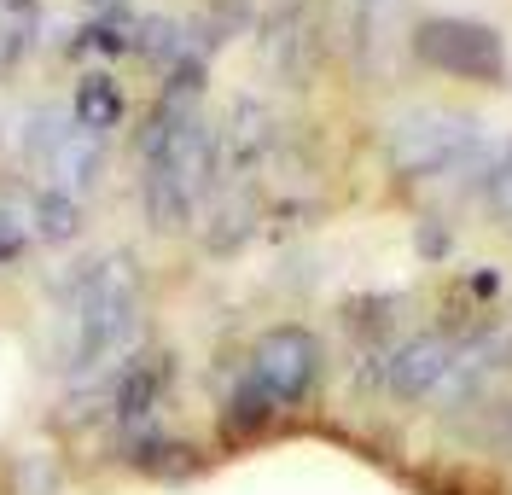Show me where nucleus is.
Returning <instances> with one entry per match:
<instances>
[{
  "instance_id": "nucleus-5",
  "label": "nucleus",
  "mask_w": 512,
  "mask_h": 495,
  "mask_svg": "<svg viewBox=\"0 0 512 495\" xmlns=\"http://www.w3.org/2000/svg\"><path fill=\"white\" fill-rule=\"evenodd\" d=\"M251 379L268 391L274 408H291L320 379V338L309 327H268L251 350Z\"/></svg>"
},
{
  "instance_id": "nucleus-4",
  "label": "nucleus",
  "mask_w": 512,
  "mask_h": 495,
  "mask_svg": "<svg viewBox=\"0 0 512 495\" xmlns=\"http://www.w3.org/2000/svg\"><path fill=\"white\" fill-rule=\"evenodd\" d=\"M414 53L443 76L460 82H501L507 76V41L478 18H425L414 30Z\"/></svg>"
},
{
  "instance_id": "nucleus-11",
  "label": "nucleus",
  "mask_w": 512,
  "mask_h": 495,
  "mask_svg": "<svg viewBox=\"0 0 512 495\" xmlns=\"http://www.w3.org/2000/svg\"><path fill=\"white\" fill-rule=\"evenodd\" d=\"M35 24H41V0H0V65H12L30 47Z\"/></svg>"
},
{
  "instance_id": "nucleus-9",
  "label": "nucleus",
  "mask_w": 512,
  "mask_h": 495,
  "mask_svg": "<svg viewBox=\"0 0 512 495\" xmlns=\"http://www.w3.org/2000/svg\"><path fill=\"white\" fill-rule=\"evenodd\" d=\"M163 385H169V362H163V356H140V362H128L123 385H117V414H123V420L152 414L158 396H163Z\"/></svg>"
},
{
  "instance_id": "nucleus-12",
  "label": "nucleus",
  "mask_w": 512,
  "mask_h": 495,
  "mask_svg": "<svg viewBox=\"0 0 512 495\" xmlns=\"http://www.w3.org/2000/svg\"><path fill=\"white\" fill-rule=\"evenodd\" d=\"M262 420H274V402H268V391H262L256 379H245V385L233 391V426H239V431H256Z\"/></svg>"
},
{
  "instance_id": "nucleus-10",
  "label": "nucleus",
  "mask_w": 512,
  "mask_h": 495,
  "mask_svg": "<svg viewBox=\"0 0 512 495\" xmlns=\"http://www.w3.org/2000/svg\"><path fill=\"white\" fill-rule=\"evenodd\" d=\"M123 88L111 82V76H82V88H76V129H94V134H111L123 123Z\"/></svg>"
},
{
  "instance_id": "nucleus-2",
  "label": "nucleus",
  "mask_w": 512,
  "mask_h": 495,
  "mask_svg": "<svg viewBox=\"0 0 512 495\" xmlns=\"http://www.w3.org/2000/svg\"><path fill=\"white\" fill-rule=\"evenodd\" d=\"M64 327H70V367L76 373L117 362L134 344V327H140V268H134V257L111 251V257L82 268L70 280Z\"/></svg>"
},
{
  "instance_id": "nucleus-6",
  "label": "nucleus",
  "mask_w": 512,
  "mask_h": 495,
  "mask_svg": "<svg viewBox=\"0 0 512 495\" xmlns=\"http://www.w3.org/2000/svg\"><path fill=\"white\" fill-rule=\"evenodd\" d=\"M454 338H443V332H425V338H408L396 356H390V367H384V379H390V391L402 396V402H425V396L443 385L448 373H454Z\"/></svg>"
},
{
  "instance_id": "nucleus-1",
  "label": "nucleus",
  "mask_w": 512,
  "mask_h": 495,
  "mask_svg": "<svg viewBox=\"0 0 512 495\" xmlns=\"http://www.w3.org/2000/svg\"><path fill=\"white\" fill-rule=\"evenodd\" d=\"M140 158H146V216L158 233H175L192 222V204L210 187L216 169V140L204 129V117L192 111L187 94H163V105L152 111V123L140 134Z\"/></svg>"
},
{
  "instance_id": "nucleus-3",
  "label": "nucleus",
  "mask_w": 512,
  "mask_h": 495,
  "mask_svg": "<svg viewBox=\"0 0 512 495\" xmlns=\"http://www.w3.org/2000/svg\"><path fill=\"white\" fill-rule=\"evenodd\" d=\"M478 117L466 111H408L396 129H390V164L402 175H443V169H460L472 152H478Z\"/></svg>"
},
{
  "instance_id": "nucleus-8",
  "label": "nucleus",
  "mask_w": 512,
  "mask_h": 495,
  "mask_svg": "<svg viewBox=\"0 0 512 495\" xmlns=\"http://www.w3.org/2000/svg\"><path fill=\"white\" fill-rule=\"evenodd\" d=\"M18 210H24V228H30V239H41V245H64V239H76V228H82V204L70 193H59V187H35V193L18 198Z\"/></svg>"
},
{
  "instance_id": "nucleus-7",
  "label": "nucleus",
  "mask_w": 512,
  "mask_h": 495,
  "mask_svg": "<svg viewBox=\"0 0 512 495\" xmlns=\"http://www.w3.org/2000/svg\"><path fill=\"white\" fill-rule=\"evenodd\" d=\"M99 164H105V134L94 129H64V140L53 146V158H47V187H59V193H82L88 181L99 175Z\"/></svg>"
},
{
  "instance_id": "nucleus-14",
  "label": "nucleus",
  "mask_w": 512,
  "mask_h": 495,
  "mask_svg": "<svg viewBox=\"0 0 512 495\" xmlns=\"http://www.w3.org/2000/svg\"><path fill=\"white\" fill-rule=\"evenodd\" d=\"M88 6H117V0H88Z\"/></svg>"
},
{
  "instance_id": "nucleus-13",
  "label": "nucleus",
  "mask_w": 512,
  "mask_h": 495,
  "mask_svg": "<svg viewBox=\"0 0 512 495\" xmlns=\"http://www.w3.org/2000/svg\"><path fill=\"white\" fill-rule=\"evenodd\" d=\"M489 210L512 228V146H507V158L489 169Z\"/></svg>"
}]
</instances>
